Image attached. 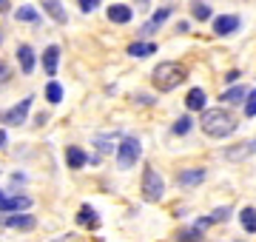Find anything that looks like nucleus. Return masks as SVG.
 I'll return each mask as SVG.
<instances>
[{
    "label": "nucleus",
    "mask_w": 256,
    "mask_h": 242,
    "mask_svg": "<svg viewBox=\"0 0 256 242\" xmlns=\"http://www.w3.org/2000/svg\"><path fill=\"white\" fill-rule=\"evenodd\" d=\"M200 128L208 140H228L239 128V117L230 112L228 106H216V108H205L200 114Z\"/></svg>",
    "instance_id": "1"
},
{
    "label": "nucleus",
    "mask_w": 256,
    "mask_h": 242,
    "mask_svg": "<svg viewBox=\"0 0 256 242\" xmlns=\"http://www.w3.org/2000/svg\"><path fill=\"white\" fill-rule=\"evenodd\" d=\"M185 80H188V68L180 60H162L151 72V86L160 94H168L174 88H180V86H185Z\"/></svg>",
    "instance_id": "2"
},
{
    "label": "nucleus",
    "mask_w": 256,
    "mask_h": 242,
    "mask_svg": "<svg viewBox=\"0 0 256 242\" xmlns=\"http://www.w3.org/2000/svg\"><path fill=\"white\" fill-rule=\"evenodd\" d=\"M140 196H142V202H151V205H156L165 196V177L156 171L154 166H151V162L142 166V177H140Z\"/></svg>",
    "instance_id": "3"
},
{
    "label": "nucleus",
    "mask_w": 256,
    "mask_h": 242,
    "mask_svg": "<svg viewBox=\"0 0 256 242\" xmlns=\"http://www.w3.org/2000/svg\"><path fill=\"white\" fill-rule=\"evenodd\" d=\"M114 157H117V168L120 171H128V168H134L142 160V140L134 137V134H122L117 142V151H114Z\"/></svg>",
    "instance_id": "4"
},
{
    "label": "nucleus",
    "mask_w": 256,
    "mask_h": 242,
    "mask_svg": "<svg viewBox=\"0 0 256 242\" xmlns=\"http://www.w3.org/2000/svg\"><path fill=\"white\" fill-rule=\"evenodd\" d=\"M205 180H208V168L188 166V168H180V171H176L174 186L180 188V191H194V188H200Z\"/></svg>",
    "instance_id": "5"
},
{
    "label": "nucleus",
    "mask_w": 256,
    "mask_h": 242,
    "mask_svg": "<svg viewBox=\"0 0 256 242\" xmlns=\"http://www.w3.org/2000/svg\"><path fill=\"white\" fill-rule=\"evenodd\" d=\"M32 106H34V97L28 94V97H23L20 102H14L12 108H6V112L0 114V120L6 122V126H12V128H18V126H23V122L28 120V112H32Z\"/></svg>",
    "instance_id": "6"
},
{
    "label": "nucleus",
    "mask_w": 256,
    "mask_h": 242,
    "mask_svg": "<svg viewBox=\"0 0 256 242\" xmlns=\"http://www.w3.org/2000/svg\"><path fill=\"white\" fill-rule=\"evenodd\" d=\"M239 28H242V18L239 14H214L210 20V32L216 34V38H230V34H236Z\"/></svg>",
    "instance_id": "7"
},
{
    "label": "nucleus",
    "mask_w": 256,
    "mask_h": 242,
    "mask_svg": "<svg viewBox=\"0 0 256 242\" xmlns=\"http://www.w3.org/2000/svg\"><path fill=\"white\" fill-rule=\"evenodd\" d=\"M32 205H34V200L28 194H9L6 202L0 205V214H26V211H32Z\"/></svg>",
    "instance_id": "8"
},
{
    "label": "nucleus",
    "mask_w": 256,
    "mask_h": 242,
    "mask_svg": "<svg viewBox=\"0 0 256 242\" xmlns=\"http://www.w3.org/2000/svg\"><path fill=\"white\" fill-rule=\"evenodd\" d=\"M230 216H234V208L230 205H220V208H214L210 214H205V216H200L196 220V228H202V231H208V228H214V225H222V222H228Z\"/></svg>",
    "instance_id": "9"
},
{
    "label": "nucleus",
    "mask_w": 256,
    "mask_h": 242,
    "mask_svg": "<svg viewBox=\"0 0 256 242\" xmlns=\"http://www.w3.org/2000/svg\"><path fill=\"white\" fill-rule=\"evenodd\" d=\"M74 225H77V228H82V231H97V228H100V214L94 211V205L82 202L80 208H77Z\"/></svg>",
    "instance_id": "10"
},
{
    "label": "nucleus",
    "mask_w": 256,
    "mask_h": 242,
    "mask_svg": "<svg viewBox=\"0 0 256 242\" xmlns=\"http://www.w3.org/2000/svg\"><path fill=\"white\" fill-rule=\"evenodd\" d=\"M106 18L114 26H128L134 20V9L128 3H111V6H106Z\"/></svg>",
    "instance_id": "11"
},
{
    "label": "nucleus",
    "mask_w": 256,
    "mask_h": 242,
    "mask_svg": "<svg viewBox=\"0 0 256 242\" xmlns=\"http://www.w3.org/2000/svg\"><path fill=\"white\" fill-rule=\"evenodd\" d=\"M208 108V94H205V88H200V86H191L188 88V94H185V112L194 114V112H205Z\"/></svg>",
    "instance_id": "12"
},
{
    "label": "nucleus",
    "mask_w": 256,
    "mask_h": 242,
    "mask_svg": "<svg viewBox=\"0 0 256 242\" xmlns=\"http://www.w3.org/2000/svg\"><path fill=\"white\" fill-rule=\"evenodd\" d=\"M3 228H9V231H34L37 228V220L32 214H6L3 216Z\"/></svg>",
    "instance_id": "13"
},
{
    "label": "nucleus",
    "mask_w": 256,
    "mask_h": 242,
    "mask_svg": "<svg viewBox=\"0 0 256 242\" xmlns=\"http://www.w3.org/2000/svg\"><path fill=\"white\" fill-rule=\"evenodd\" d=\"M254 154H256L254 140H248V142H234V146H228V148L222 151V157L228 160V162H242V160L254 157Z\"/></svg>",
    "instance_id": "14"
},
{
    "label": "nucleus",
    "mask_w": 256,
    "mask_h": 242,
    "mask_svg": "<svg viewBox=\"0 0 256 242\" xmlns=\"http://www.w3.org/2000/svg\"><path fill=\"white\" fill-rule=\"evenodd\" d=\"M40 66H43V72L48 74V80H54L57 68H60V46H46L43 48V57H40Z\"/></svg>",
    "instance_id": "15"
},
{
    "label": "nucleus",
    "mask_w": 256,
    "mask_h": 242,
    "mask_svg": "<svg viewBox=\"0 0 256 242\" xmlns=\"http://www.w3.org/2000/svg\"><path fill=\"white\" fill-rule=\"evenodd\" d=\"M18 63H20V72L23 74H34V66H37V52L28 43H20L18 46Z\"/></svg>",
    "instance_id": "16"
},
{
    "label": "nucleus",
    "mask_w": 256,
    "mask_h": 242,
    "mask_svg": "<svg viewBox=\"0 0 256 242\" xmlns=\"http://www.w3.org/2000/svg\"><path fill=\"white\" fill-rule=\"evenodd\" d=\"M248 92H250V88H245L242 83H234V86H228V88L220 94V102L222 106H245Z\"/></svg>",
    "instance_id": "17"
},
{
    "label": "nucleus",
    "mask_w": 256,
    "mask_h": 242,
    "mask_svg": "<svg viewBox=\"0 0 256 242\" xmlns=\"http://www.w3.org/2000/svg\"><path fill=\"white\" fill-rule=\"evenodd\" d=\"M126 54H128V57H134V60H146V57H154V54H156V43H154V40H134V43H128Z\"/></svg>",
    "instance_id": "18"
},
{
    "label": "nucleus",
    "mask_w": 256,
    "mask_h": 242,
    "mask_svg": "<svg viewBox=\"0 0 256 242\" xmlns=\"http://www.w3.org/2000/svg\"><path fill=\"white\" fill-rule=\"evenodd\" d=\"M120 137H122V131H106V134H97L92 142H94V148H97V154L106 157V154H111V151H117L114 140H120Z\"/></svg>",
    "instance_id": "19"
},
{
    "label": "nucleus",
    "mask_w": 256,
    "mask_h": 242,
    "mask_svg": "<svg viewBox=\"0 0 256 242\" xmlns=\"http://www.w3.org/2000/svg\"><path fill=\"white\" fill-rule=\"evenodd\" d=\"M188 12H191V18L196 23H210L214 20V6H210L208 0H191L188 3Z\"/></svg>",
    "instance_id": "20"
},
{
    "label": "nucleus",
    "mask_w": 256,
    "mask_h": 242,
    "mask_svg": "<svg viewBox=\"0 0 256 242\" xmlns=\"http://www.w3.org/2000/svg\"><path fill=\"white\" fill-rule=\"evenodd\" d=\"M66 166L72 168V171H80V168L88 166V154H86V148H80V146H68V148H66Z\"/></svg>",
    "instance_id": "21"
},
{
    "label": "nucleus",
    "mask_w": 256,
    "mask_h": 242,
    "mask_svg": "<svg viewBox=\"0 0 256 242\" xmlns=\"http://www.w3.org/2000/svg\"><path fill=\"white\" fill-rule=\"evenodd\" d=\"M43 12H46L48 18H52V23H57V26H66L68 23V12L63 9L60 0H43Z\"/></svg>",
    "instance_id": "22"
},
{
    "label": "nucleus",
    "mask_w": 256,
    "mask_h": 242,
    "mask_svg": "<svg viewBox=\"0 0 256 242\" xmlns=\"http://www.w3.org/2000/svg\"><path fill=\"white\" fill-rule=\"evenodd\" d=\"M174 242H205V231L196 225H180L174 231Z\"/></svg>",
    "instance_id": "23"
},
{
    "label": "nucleus",
    "mask_w": 256,
    "mask_h": 242,
    "mask_svg": "<svg viewBox=\"0 0 256 242\" xmlns=\"http://www.w3.org/2000/svg\"><path fill=\"white\" fill-rule=\"evenodd\" d=\"M194 126H196V120H194L188 112L180 114V117L171 122V137H188V134L194 131Z\"/></svg>",
    "instance_id": "24"
},
{
    "label": "nucleus",
    "mask_w": 256,
    "mask_h": 242,
    "mask_svg": "<svg viewBox=\"0 0 256 242\" xmlns=\"http://www.w3.org/2000/svg\"><path fill=\"white\" fill-rule=\"evenodd\" d=\"M239 225H242L245 234H256V208L254 205H245V208L239 211Z\"/></svg>",
    "instance_id": "25"
},
{
    "label": "nucleus",
    "mask_w": 256,
    "mask_h": 242,
    "mask_svg": "<svg viewBox=\"0 0 256 242\" xmlns=\"http://www.w3.org/2000/svg\"><path fill=\"white\" fill-rule=\"evenodd\" d=\"M14 20H20V23H40V14H37L34 6H28V3H23V6H18L14 9Z\"/></svg>",
    "instance_id": "26"
},
{
    "label": "nucleus",
    "mask_w": 256,
    "mask_h": 242,
    "mask_svg": "<svg viewBox=\"0 0 256 242\" xmlns=\"http://www.w3.org/2000/svg\"><path fill=\"white\" fill-rule=\"evenodd\" d=\"M171 18H174V6H160V9H156L154 14H151V23H154L156 28H162Z\"/></svg>",
    "instance_id": "27"
},
{
    "label": "nucleus",
    "mask_w": 256,
    "mask_h": 242,
    "mask_svg": "<svg viewBox=\"0 0 256 242\" xmlns=\"http://www.w3.org/2000/svg\"><path fill=\"white\" fill-rule=\"evenodd\" d=\"M46 100L52 102V106L63 102V86L57 83V80H48V83H46Z\"/></svg>",
    "instance_id": "28"
},
{
    "label": "nucleus",
    "mask_w": 256,
    "mask_h": 242,
    "mask_svg": "<svg viewBox=\"0 0 256 242\" xmlns=\"http://www.w3.org/2000/svg\"><path fill=\"white\" fill-rule=\"evenodd\" d=\"M245 117L248 120H256V88H250L245 97Z\"/></svg>",
    "instance_id": "29"
},
{
    "label": "nucleus",
    "mask_w": 256,
    "mask_h": 242,
    "mask_svg": "<svg viewBox=\"0 0 256 242\" xmlns=\"http://www.w3.org/2000/svg\"><path fill=\"white\" fill-rule=\"evenodd\" d=\"M156 32H160V28H156L151 20H146V23H142V28H140V40H151Z\"/></svg>",
    "instance_id": "30"
},
{
    "label": "nucleus",
    "mask_w": 256,
    "mask_h": 242,
    "mask_svg": "<svg viewBox=\"0 0 256 242\" xmlns=\"http://www.w3.org/2000/svg\"><path fill=\"white\" fill-rule=\"evenodd\" d=\"M9 80H12V68H9V63H6V60L0 57V88L9 83Z\"/></svg>",
    "instance_id": "31"
},
{
    "label": "nucleus",
    "mask_w": 256,
    "mask_h": 242,
    "mask_svg": "<svg viewBox=\"0 0 256 242\" xmlns=\"http://www.w3.org/2000/svg\"><path fill=\"white\" fill-rule=\"evenodd\" d=\"M100 3H102V0H77V6H80L82 14H92V12L100 6Z\"/></svg>",
    "instance_id": "32"
},
{
    "label": "nucleus",
    "mask_w": 256,
    "mask_h": 242,
    "mask_svg": "<svg viewBox=\"0 0 256 242\" xmlns=\"http://www.w3.org/2000/svg\"><path fill=\"white\" fill-rule=\"evenodd\" d=\"M154 97H151V94H146V92H137L134 94V106H154Z\"/></svg>",
    "instance_id": "33"
},
{
    "label": "nucleus",
    "mask_w": 256,
    "mask_h": 242,
    "mask_svg": "<svg viewBox=\"0 0 256 242\" xmlns=\"http://www.w3.org/2000/svg\"><path fill=\"white\" fill-rule=\"evenodd\" d=\"M48 242H82V240H80V234L68 231V234H60V236H52Z\"/></svg>",
    "instance_id": "34"
},
{
    "label": "nucleus",
    "mask_w": 256,
    "mask_h": 242,
    "mask_svg": "<svg viewBox=\"0 0 256 242\" xmlns=\"http://www.w3.org/2000/svg\"><path fill=\"white\" fill-rule=\"evenodd\" d=\"M26 182H28V177L23 171H14V174H12V188H20V186H26Z\"/></svg>",
    "instance_id": "35"
},
{
    "label": "nucleus",
    "mask_w": 256,
    "mask_h": 242,
    "mask_svg": "<svg viewBox=\"0 0 256 242\" xmlns=\"http://www.w3.org/2000/svg\"><path fill=\"white\" fill-rule=\"evenodd\" d=\"M239 77H242V74H239L236 68H234V72H228V74H225V83L234 86V83H239Z\"/></svg>",
    "instance_id": "36"
},
{
    "label": "nucleus",
    "mask_w": 256,
    "mask_h": 242,
    "mask_svg": "<svg viewBox=\"0 0 256 242\" xmlns=\"http://www.w3.org/2000/svg\"><path fill=\"white\" fill-rule=\"evenodd\" d=\"M176 32H180V34L191 32V23H188V20H180V23H176Z\"/></svg>",
    "instance_id": "37"
},
{
    "label": "nucleus",
    "mask_w": 256,
    "mask_h": 242,
    "mask_svg": "<svg viewBox=\"0 0 256 242\" xmlns=\"http://www.w3.org/2000/svg\"><path fill=\"white\" fill-rule=\"evenodd\" d=\"M9 146V134H6V128H0V151Z\"/></svg>",
    "instance_id": "38"
},
{
    "label": "nucleus",
    "mask_w": 256,
    "mask_h": 242,
    "mask_svg": "<svg viewBox=\"0 0 256 242\" xmlns=\"http://www.w3.org/2000/svg\"><path fill=\"white\" fill-rule=\"evenodd\" d=\"M46 120H48V114H37V117H34V126H43Z\"/></svg>",
    "instance_id": "39"
},
{
    "label": "nucleus",
    "mask_w": 256,
    "mask_h": 242,
    "mask_svg": "<svg viewBox=\"0 0 256 242\" xmlns=\"http://www.w3.org/2000/svg\"><path fill=\"white\" fill-rule=\"evenodd\" d=\"M100 162H102V157H100V154H94V157H88V166H100Z\"/></svg>",
    "instance_id": "40"
},
{
    "label": "nucleus",
    "mask_w": 256,
    "mask_h": 242,
    "mask_svg": "<svg viewBox=\"0 0 256 242\" xmlns=\"http://www.w3.org/2000/svg\"><path fill=\"white\" fill-rule=\"evenodd\" d=\"M137 3H142V9H148V6H151V0H137Z\"/></svg>",
    "instance_id": "41"
},
{
    "label": "nucleus",
    "mask_w": 256,
    "mask_h": 242,
    "mask_svg": "<svg viewBox=\"0 0 256 242\" xmlns=\"http://www.w3.org/2000/svg\"><path fill=\"white\" fill-rule=\"evenodd\" d=\"M0 228H3V214H0Z\"/></svg>",
    "instance_id": "42"
},
{
    "label": "nucleus",
    "mask_w": 256,
    "mask_h": 242,
    "mask_svg": "<svg viewBox=\"0 0 256 242\" xmlns=\"http://www.w3.org/2000/svg\"><path fill=\"white\" fill-rule=\"evenodd\" d=\"M254 148H256V137H254Z\"/></svg>",
    "instance_id": "43"
},
{
    "label": "nucleus",
    "mask_w": 256,
    "mask_h": 242,
    "mask_svg": "<svg viewBox=\"0 0 256 242\" xmlns=\"http://www.w3.org/2000/svg\"><path fill=\"white\" fill-rule=\"evenodd\" d=\"M3 3H6V0H0V6H3Z\"/></svg>",
    "instance_id": "44"
}]
</instances>
